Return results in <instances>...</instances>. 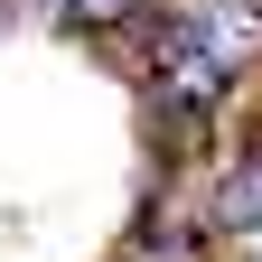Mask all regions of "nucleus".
I'll list each match as a JSON object with an SVG mask.
<instances>
[{
  "label": "nucleus",
  "instance_id": "nucleus-3",
  "mask_svg": "<svg viewBox=\"0 0 262 262\" xmlns=\"http://www.w3.org/2000/svg\"><path fill=\"white\" fill-rule=\"evenodd\" d=\"M196 215H206V234H215V244H244V234H262V150L225 159Z\"/></svg>",
  "mask_w": 262,
  "mask_h": 262
},
{
  "label": "nucleus",
  "instance_id": "nucleus-1",
  "mask_svg": "<svg viewBox=\"0 0 262 262\" xmlns=\"http://www.w3.org/2000/svg\"><path fill=\"white\" fill-rule=\"evenodd\" d=\"M141 150H150L159 178L196 169V159H215V113L187 103V94H169V84H141Z\"/></svg>",
  "mask_w": 262,
  "mask_h": 262
},
{
  "label": "nucleus",
  "instance_id": "nucleus-4",
  "mask_svg": "<svg viewBox=\"0 0 262 262\" xmlns=\"http://www.w3.org/2000/svg\"><path fill=\"white\" fill-rule=\"evenodd\" d=\"M206 215H169L159 206V187L141 196V225H131V244H122V262H206Z\"/></svg>",
  "mask_w": 262,
  "mask_h": 262
},
{
  "label": "nucleus",
  "instance_id": "nucleus-2",
  "mask_svg": "<svg viewBox=\"0 0 262 262\" xmlns=\"http://www.w3.org/2000/svg\"><path fill=\"white\" fill-rule=\"evenodd\" d=\"M187 38L225 75H253L262 66V0H187Z\"/></svg>",
  "mask_w": 262,
  "mask_h": 262
}]
</instances>
